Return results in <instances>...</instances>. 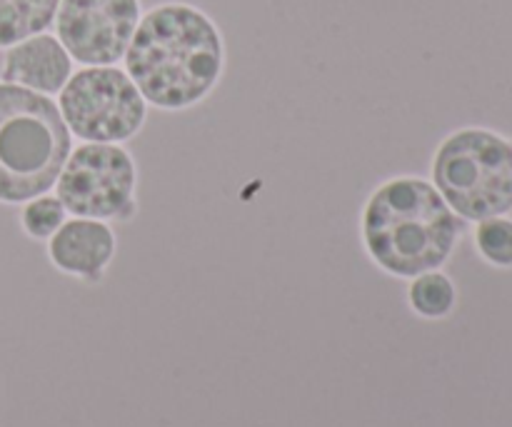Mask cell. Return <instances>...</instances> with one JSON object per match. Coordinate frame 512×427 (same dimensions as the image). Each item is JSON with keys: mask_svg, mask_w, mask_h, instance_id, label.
Masks as SVG:
<instances>
[{"mask_svg": "<svg viewBox=\"0 0 512 427\" xmlns=\"http://www.w3.org/2000/svg\"><path fill=\"white\" fill-rule=\"evenodd\" d=\"M123 60L145 103L183 110L208 98L218 85L225 70V45L203 10L188 3H163L140 15Z\"/></svg>", "mask_w": 512, "mask_h": 427, "instance_id": "1", "label": "cell"}, {"mask_svg": "<svg viewBox=\"0 0 512 427\" xmlns=\"http://www.w3.org/2000/svg\"><path fill=\"white\" fill-rule=\"evenodd\" d=\"M363 240L380 268L415 278L448 260L458 240V220L430 183L393 178L365 205Z\"/></svg>", "mask_w": 512, "mask_h": 427, "instance_id": "2", "label": "cell"}, {"mask_svg": "<svg viewBox=\"0 0 512 427\" xmlns=\"http://www.w3.org/2000/svg\"><path fill=\"white\" fill-rule=\"evenodd\" d=\"M73 138L60 108L43 93L0 80V200L45 195L68 160Z\"/></svg>", "mask_w": 512, "mask_h": 427, "instance_id": "3", "label": "cell"}, {"mask_svg": "<svg viewBox=\"0 0 512 427\" xmlns=\"http://www.w3.org/2000/svg\"><path fill=\"white\" fill-rule=\"evenodd\" d=\"M433 180L463 218H498L512 208V148L488 130H460L435 153Z\"/></svg>", "mask_w": 512, "mask_h": 427, "instance_id": "4", "label": "cell"}, {"mask_svg": "<svg viewBox=\"0 0 512 427\" xmlns=\"http://www.w3.org/2000/svg\"><path fill=\"white\" fill-rule=\"evenodd\" d=\"M70 133L88 143H120L143 128L148 105L130 75L115 65H88L70 75L58 98Z\"/></svg>", "mask_w": 512, "mask_h": 427, "instance_id": "5", "label": "cell"}, {"mask_svg": "<svg viewBox=\"0 0 512 427\" xmlns=\"http://www.w3.org/2000/svg\"><path fill=\"white\" fill-rule=\"evenodd\" d=\"M135 163L113 143H88L68 155L58 175V200L75 218H128L135 210Z\"/></svg>", "mask_w": 512, "mask_h": 427, "instance_id": "6", "label": "cell"}, {"mask_svg": "<svg viewBox=\"0 0 512 427\" xmlns=\"http://www.w3.org/2000/svg\"><path fill=\"white\" fill-rule=\"evenodd\" d=\"M55 38L83 65H115L125 58L140 23V0H60Z\"/></svg>", "mask_w": 512, "mask_h": 427, "instance_id": "7", "label": "cell"}, {"mask_svg": "<svg viewBox=\"0 0 512 427\" xmlns=\"http://www.w3.org/2000/svg\"><path fill=\"white\" fill-rule=\"evenodd\" d=\"M73 75V58L55 35L38 33L5 48L3 83L23 85L35 93H60Z\"/></svg>", "mask_w": 512, "mask_h": 427, "instance_id": "8", "label": "cell"}, {"mask_svg": "<svg viewBox=\"0 0 512 427\" xmlns=\"http://www.w3.org/2000/svg\"><path fill=\"white\" fill-rule=\"evenodd\" d=\"M50 260L63 273L85 280H100L105 265L115 255V235L103 220H65L48 243Z\"/></svg>", "mask_w": 512, "mask_h": 427, "instance_id": "9", "label": "cell"}, {"mask_svg": "<svg viewBox=\"0 0 512 427\" xmlns=\"http://www.w3.org/2000/svg\"><path fill=\"white\" fill-rule=\"evenodd\" d=\"M60 0H0V48L45 33L53 25Z\"/></svg>", "mask_w": 512, "mask_h": 427, "instance_id": "10", "label": "cell"}, {"mask_svg": "<svg viewBox=\"0 0 512 427\" xmlns=\"http://www.w3.org/2000/svg\"><path fill=\"white\" fill-rule=\"evenodd\" d=\"M410 305L423 318H443L455 305L453 283L435 270L415 275L413 285H410Z\"/></svg>", "mask_w": 512, "mask_h": 427, "instance_id": "11", "label": "cell"}, {"mask_svg": "<svg viewBox=\"0 0 512 427\" xmlns=\"http://www.w3.org/2000/svg\"><path fill=\"white\" fill-rule=\"evenodd\" d=\"M65 213L58 198H50V195H38V198L28 200V205L20 213V223L23 230L35 240H45L65 223Z\"/></svg>", "mask_w": 512, "mask_h": 427, "instance_id": "12", "label": "cell"}, {"mask_svg": "<svg viewBox=\"0 0 512 427\" xmlns=\"http://www.w3.org/2000/svg\"><path fill=\"white\" fill-rule=\"evenodd\" d=\"M478 248L490 263L512 265V223L500 218H485L478 225Z\"/></svg>", "mask_w": 512, "mask_h": 427, "instance_id": "13", "label": "cell"}]
</instances>
